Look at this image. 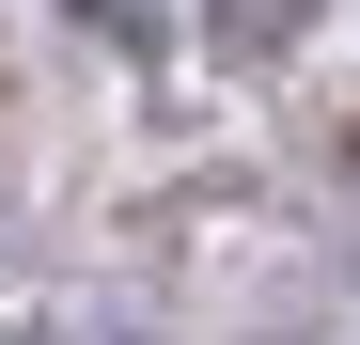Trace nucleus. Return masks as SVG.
I'll return each instance as SVG.
<instances>
[{
  "label": "nucleus",
  "instance_id": "1",
  "mask_svg": "<svg viewBox=\"0 0 360 345\" xmlns=\"http://www.w3.org/2000/svg\"><path fill=\"white\" fill-rule=\"evenodd\" d=\"M297 16V0H219V32H282Z\"/></svg>",
  "mask_w": 360,
  "mask_h": 345
}]
</instances>
